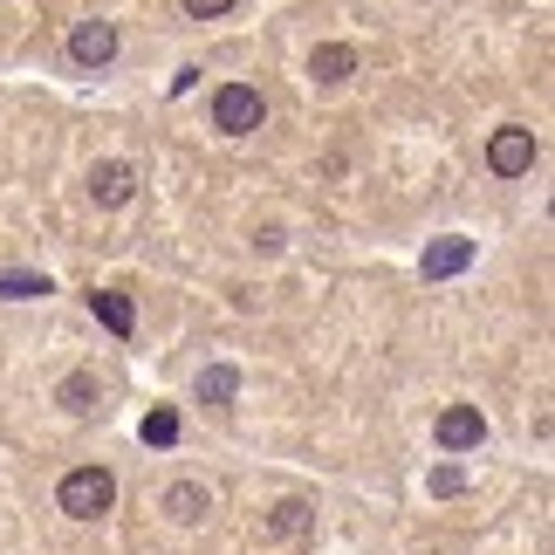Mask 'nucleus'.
Returning <instances> with one entry per match:
<instances>
[{
	"instance_id": "nucleus-1",
	"label": "nucleus",
	"mask_w": 555,
	"mask_h": 555,
	"mask_svg": "<svg viewBox=\"0 0 555 555\" xmlns=\"http://www.w3.org/2000/svg\"><path fill=\"white\" fill-rule=\"evenodd\" d=\"M55 501H62V515H76V521H96V515H111V501H117V480H111V466H76V474H62Z\"/></svg>"
},
{
	"instance_id": "nucleus-2",
	"label": "nucleus",
	"mask_w": 555,
	"mask_h": 555,
	"mask_svg": "<svg viewBox=\"0 0 555 555\" xmlns=\"http://www.w3.org/2000/svg\"><path fill=\"white\" fill-rule=\"evenodd\" d=\"M261 117H268V103H261L254 82H220V90H212V131L247 138V131H261Z\"/></svg>"
},
{
	"instance_id": "nucleus-3",
	"label": "nucleus",
	"mask_w": 555,
	"mask_h": 555,
	"mask_svg": "<svg viewBox=\"0 0 555 555\" xmlns=\"http://www.w3.org/2000/svg\"><path fill=\"white\" fill-rule=\"evenodd\" d=\"M487 165H494V179H528V172H535V131L501 124V131L487 138Z\"/></svg>"
},
{
	"instance_id": "nucleus-4",
	"label": "nucleus",
	"mask_w": 555,
	"mask_h": 555,
	"mask_svg": "<svg viewBox=\"0 0 555 555\" xmlns=\"http://www.w3.org/2000/svg\"><path fill=\"white\" fill-rule=\"evenodd\" d=\"M474 241H466V233H446V241H433V247H425L418 254V274H425V282H453V274H466V268H474Z\"/></svg>"
},
{
	"instance_id": "nucleus-5",
	"label": "nucleus",
	"mask_w": 555,
	"mask_h": 555,
	"mask_svg": "<svg viewBox=\"0 0 555 555\" xmlns=\"http://www.w3.org/2000/svg\"><path fill=\"white\" fill-rule=\"evenodd\" d=\"M433 433H439V446H446V453H474V446L487 439V418H480V404H446Z\"/></svg>"
},
{
	"instance_id": "nucleus-6",
	"label": "nucleus",
	"mask_w": 555,
	"mask_h": 555,
	"mask_svg": "<svg viewBox=\"0 0 555 555\" xmlns=\"http://www.w3.org/2000/svg\"><path fill=\"white\" fill-rule=\"evenodd\" d=\"M111 55H117V28H111V21H76V35H69V62H82V69H103Z\"/></svg>"
},
{
	"instance_id": "nucleus-7",
	"label": "nucleus",
	"mask_w": 555,
	"mask_h": 555,
	"mask_svg": "<svg viewBox=\"0 0 555 555\" xmlns=\"http://www.w3.org/2000/svg\"><path fill=\"white\" fill-rule=\"evenodd\" d=\"M138 192V172L124 158H103V165H90V199L96 206H124Z\"/></svg>"
},
{
	"instance_id": "nucleus-8",
	"label": "nucleus",
	"mask_w": 555,
	"mask_h": 555,
	"mask_svg": "<svg viewBox=\"0 0 555 555\" xmlns=\"http://www.w3.org/2000/svg\"><path fill=\"white\" fill-rule=\"evenodd\" d=\"M309 515H315V507H309V494H288V501H274V507H268L261 535H268V542H295V535L309 528Z\"/></svg>"
},
{
	"instance_id": "nucleus-9",
	"label": "nucleus",
	"mask_w": 555,
	"mask_h": 555,
	"mask_svg": "<svg viewBox=\"0 0 555 555\" xmlns=\"http://www.w3.org/2000/svg\"><path fill=\"white\" fill-rule=\"evenodd\" d=\"M309 76L315 82H350L357 76V49H350V41H315V49H309Z\"/></svg>"
},
{
	"instance_id": "nucleus-10",
	"label": "nucleus",
	"mask_w": 555,
	"mask_h": 555,
	"mask_svg": "<svg viewBox=\"0 0 555 555\" xmlns=\"http://www.w3.org/2000/svg\"><path fill=\"white\" fill-rule=\"evenodd\" d=\"M90 315H96V323L111 330V336H131V330H138L131 295H117V288H96V295H90Z\"/></svg>"
},
{
	"instance_id": "nucleus-11",
	"label": "nucleus",
	"mask_w": 555,
	"mask_h": 555,
	"mask_svg": "<svg viewBox=\"0 0 555 555\" xmlns=\"http://www.w3.org/2000/svg\"><path fill=\"white\" fill-rule=\"evenodd\" d=\"M165 515H172V521H206V507H212V494H206V487L199 480H172V487H165Z\"/></svg>"
},
{
	"instance_id": "nucleus-12",
	"label": "nucleus",
	"mask_w": 555,
	"mask_h": 555,
	"mask_svg": "<svg viewBox=\"0 0 555 555\" xmlns=\"http://www.w3.org/2000/svg\"><path fill=\"white\" fill-rule=\"evenodd\" d=\"M199 398L227 412V404L241 398V371H233V364H206V371H199Z\"/></svg>"
},
{
	"instance_id": "nucleus-13",
	"label": "nucleus",
	"mask_w": 555,
	"mask_h": 555,
	"mask_svg": "<svg viewBox=\"0 0 555 555\" xmlns=\"http://www.w3.org/2000/svg\"><path fill=\"white\" fill-rule=\"evenodd\" d=\"M35 295H55L49 274H28V268H0V302H35Z\"/></svg>"
},
{
	"instance_id": "nucleus-14",
	"label": "nucleus",
	"mask_w": 555,
	"mask_h": 555,
	"mask_svg": "<svg viewBox=\"0 0 555 555\" xmlns=\"http://www.w3.org/2000/svg\"><path fill=\"white\" fill-rule=\"evenodd\" d=\"M55 404H62V412H90V404H96V377L90 371H69V377L55 384Z\"/></svg>"
},
{
	"instance_id": "nucleus-15",
	"label": "nucleus",
	"mask_w": 555,
	"mask_h": 555,
	"mask_svg": "<svg viewBox=\"0 0 555 555\" xmlns=\"http://www.w3.org/2000/svg\"><path fill=\"white\" fill-rule=\"evenodd\" d=\"M138 433H144V446H179V412H172V404H152Z\"/></svg>"
},
{
	"instance_id": "nucleus-16",
	"label": "nucleus",
	"mask_w": 555,
	"mask_h": 555,
	"mask_svg": "<svg viewBox=\"0 0 555 555\" xmlns=\"http://www.w3.org/2000/svg\"><path fill=\"white\" fill-rule=\"evenodd\" d=\"M433 494H446V501L466 494V474H460V466H433Z\"/></svg>"
},
{
	"instance_id": "nucleus-17",
	"label": "nucleus",
	"mask_w": 555,
	"mask_h": 555,
	"mask_svg": "<svg viewBox=\"0 0 555 555\" xmlns=\"http://www.w3.org/2000/svg\"><path fill=\"white\" fill-rule=\"evenodd\" d=\"M227 8H233V0H185V14H192V21H220Z\"/></svg>"
}]
</instances>
